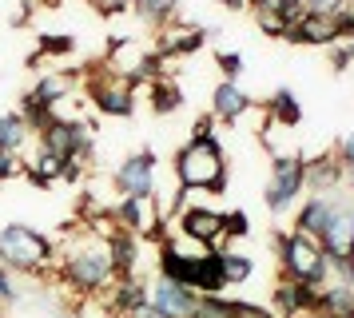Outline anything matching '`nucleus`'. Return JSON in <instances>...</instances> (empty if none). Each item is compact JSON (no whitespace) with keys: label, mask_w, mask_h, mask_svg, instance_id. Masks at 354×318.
<instances>
[{"label":"nucleus","mask_w":354,"mask_h":318,"mask_svg":"<svg viewBox=\"0 0 354 318\" xmlns=\"http://www.w3.org/2000/svg\"><path fill=\"white\" fill-rule=\"evenodd\" d=\"M100 4H104V0H96V8H100Z\"/></svg>","instance_id":"obj_50"},{"label":"nucleus","mask_w":354,"mask_h":318,"mask_svg":"<svg viewBox=\"0 0 354 318\" xmlns=\"http://www.w3.org/2000/svg\"><path fill=\"white\" fill-rule=\"evenodd\" d=\"M60 279H64L76 294H100V290H108V283L115 279L112 254H108V238H96V231L88 227V231L68 247L64 263H60Z\"/></svg>","instance_id":"obj_1"},{"label":"nucleus","mask_w":354,"mask_h":318,"mask_svg":"<svg viewBox=\"0 0 354 318\" xmlns=\"http://www.w3.org/2000/svg\"><path fill=\"white\" fill-rule=\"evenodd\" d=\"M64 163H68V159H60L56 151H48L44 143H36L32 156H24V175L44 191V187H52L56 179H64Z\"/></svg>","instance_id":"obj_21"},{"label":"nucleus","mask_w":354,"mask_h":318,"mask_svg":"<svg viewBox=\"0 0 354 318\" xmlns=\"http://www.w3.org/2000/svg\"><path fill=\"white\" fill-rule=\"evenodd\" d=\"M306 318H319V315H306Z\"/></svg>","instance_id":"obj_51"},{"label":"nucleus","mask_w":354,"mask_h":318,"mask_svg":"<svg viewBox=\"0 0 354 318\" xmlns=\"http://www.w3.org/2000/svg\"><path fill=\"white\" fill-rule=\"evenodd\" d=\"M287 44H310V48H330L338 44L342 36H338V20H330V16H306L299 28H287V36H283Z\"/></svg>","instance_id":"obj_20"},{"label":"nucleus","mask_w":354,"mask_h":318,"mask_svg":"<svg viewBox=\"0 0 354 318\" xmlns=\"http://www.w3.org/2000/svg\"><path fill=\"white\" fill-rule=\"evenodd\" d=\"M88 100L96 104L100 115H112V120H128L131 111H136V95H131V88L115 76L112 68H104L100 80L92 76V84H88Z\"/></svg>","instance_id":"obj_8"},{"label":"nucleus","mask_w":354,"mask_h":318,"mask_svg":"<svg viewBox=\"0 0 354 318\" xmlns=\"http://www.w3.org/2000/svg\"><path fill=\"white\" fill-rule=\"evenodd\" d=\"M330 283L354 286V254L351 259H330Z\"/></svg>","instance_id":"obj_38"},{"label":"nucleus","mask_w":354,"mask_h":318,"mask_svg":"<svg viewBox=\"0 0 354 318\" xmlns=\"http://www.w3.org/2000/svg\"><path fill=\"white\" fill-rule=\"evenodd\" d=\"M315 315H322V318H354V286L326 283L319 290V310H315Z\"/></svg>","instance_id":"obj_25"},{"label":"nucleus","mask_w":354,"mask_h":318,"mask_svg":"<svg viewBox=\"0 0 354 318\" xmlns=\"http://www.w3.org/2000/svg\"><path fill=\"white\" fill-rule=\"evenodd\" d=\"M251 95L243 92L235 80H219V88H215V95H211V115L219 120V124H239L243 115L251 111Z\"/></svg>","instance_id":"obj_14"},{"label":"nucleus","mask_w":354,"mask_h":318,"mask_svg":"<svg viewBox=\"0 0 354 318\" xmlns=\"http://www.w3.org/2000/svg\"><path fill=\"white\" fill-rule=\"evenodd\" d=\"M72 48H76V36H68V32H40V40H36L40 56H68Z\"/></svg>","instance_id":"obj_31"},{"label":"nucleus","mask_w":354,"mask_h":318,"mask_svg":"<svg viewBox=\"0 0 354 318\" xmlns=\"http://www.w3.org/2000/svg\"><path fill=\"white\" fill-rule=\"evenodd\" d=\"M207 28H199V24H167V28H160V44H156V56H160L163 64L176 60V56H192V52H199V48L207 44Z\"/></svg>","instance_id":"obj_12"},{"label":"nucleus","mask_w":354,"mask_h":318,"mask_svg":"<svg viewBox=\"0 0 354 318\" xmlns=\"http://www.w3.org/2000/svg\"><path fill=\"white\" fill-rule=\"evenodd\" d=\"M88 72H92V68H72V72H52V76H40L28 95H32L36 104H44V108L56 111V104H64L68 95H72V88H76V80L88 76Z\"/></svg>","instance_id":"obj_16"},{"label":"nucleus","mask_w":354,"mask_h":318,"mask_svg":"<svg viewBox=\"0 0 354 318\" xmlns=\"http://www.w3.org/2000/svg\"><path fill=\"white\" fill-rule=\"evenodd\" d=\"M274 254H279V267L283 279L295 283H310L315 290L330 283V259L319 243L303 231H274Z\"/></svg>","instance_id":"obj_3"},{"label":"nucleus","mask_w":354,"mask_h":318,"mask_svg":"<svg viewBox=\"0 0 354 318\" xmlns=\"http://www.w3.org/2000/svg\"><path fill=\"white\" fill-rule=\"evenodd\" d=\"M12 175H24V156L8 151V147L0 143V183H4V179H12Z\"/></svg>","instance_id":"obj_37"},{"label":"nucleus","mask_w":354,"mask_h":318,"mask_svg":"<svg viewBox=\"0 0 354 318\" xmlns=\"http://www.w3.org/2000/svg\"><path fill=\"white\" fill-rule=\"evenodd\" d=\"M271 12L287 24V28H299L306 20V0H274L271 4Z\"/></svg>","instance_id":"obj_32"},{"label":"nucleus","mask_w":354,"mask_h":318,"mask_svg":"<svg viewBox=\"0 0 354 318\" xmlns=\"http://www.w3.org/2000/svg\"><path fill=\"white\" fill-rule=\"evenodd\" d=\"M267 115L279 127H299L303 124V104H299V95L290 92V88H279L271 95V104H267Z\"/></svg>","instance_id":"obj_28"},{"label":"nucleus","mask_w":354,"mask_h":318,"mask_svg":"<svg viewBox=\"0 0 354 318\" xmlns=\"http://www.w3.org/2000/svg\"><path fill=\"white\" fill-rule=\"evenodd\" d=\"M231 318H279L271 306H259L247 299H231Z\"/></svg>","instance_id":"obj_35"},{"label":"nucleus","mask_w":354,"mask_h":318,"mask_svg":"<svg viewBox=\"0 0 354 318\" xmlns=\"http://www.w3.org/2000/svg\"><path fill=\"white\" fill-rule=\"evenodd\" d=\"M0 263L17 274H44V270L56 263V251H52V238L40 235L28 223H4L0 227Z\"/></svg>","instance_id":"obj_4"},{"label":"nucleus","mask_w":354,"mask_h":318,"mask_svg":"<svg viewBox=\"0 0 354 318\" xmlns=\"http://www.w3.org/2000/svg\"><path fill=\"white\" fill-rule=\"evenodd\" d=\"M156 163H160V156L151 147H140L136 156L120 159V167H115L120 195H128V199H156Z\"/></svg>","instance_id":"obj_7"},{"label":"nucleus","mask_w":354,"mask_h":318,"mask_svg":"<svg viewBox=\"0 0 354 318\" xmlns=\"http://www.w3.org/2000/svg\"><path fill=\"white\" fill-rule=\"evenodd\" d=\"M319 247L326 251V259H351L354 254V227H351V203L342 199L338 215L330 219V227L322 231Z\"/></svg>","instance_id":"obj_17"},{"label":"nucleus","mask_w":354,"mask_h":318,"mask_svg":"<svg viewBox=\"0 0 354 318\" xmlns=\"http://www.w3.org/2000/svg\"><path fill=\"white\" fill-rule=\"evenodd\" d=\"M36 140L44 143L48 151H56L60 159H80V163L92 156V143H96L92 140V127L84 120H64V115H56Z\"/></svg>","instance_id":"obj_6"},{"label":"nucleus","mask_w":354,"mask_h":318,"mask_svg":"<svg viewBox=\"0 0 354 318\" xmlns=\"http://www.w3.org/2000/svg\"><path fill=\"white\" fill-rule=\"evenodd\" d=\"M147 302V283H140L136 274H128V279H115V286H108V310H112L115 318L131 315L136 306H144Z\"/></svg>","instance_id":"obj_22"},{"label":"nucleus","mask_w":354,"mask_h":318,"mask_svg":"<svg viewBox=\"0 0 354 318\" xmlns=\"http://www.w3.org/2000/svg\"><path fill=\"white\" fill-rule=\"evenodd\" d=\"M338 163H342L346 171H354V131H351L342 143H338Z\"/></svg>","instance_id":"obj_42"},{"label":"nucleus","mask_w":354,"mask_h":318,"mask_svg":"<svg viewBox=\"0 0 354 318\" xmlns=\"http://www.w3.org/2000/svg\"><path fill=\"white\" fill-rule=\"evenodd\" d=\"M160 279L179 283V286H192L195 283V259H192V254H183V251H176V243H171V238L160 243Z\"/></svg>","instance_id":"obj_24"},{"label":"nucleus","mask_w":354,"mask_h":318,"mask_svg":"<svg viewBox=\"0 0 354 318\" xmlns=\"http://www.w3.org/2000/svg\"><path fill=\"white\" fill-rule=\"evenodd\" d=\"M346 56H351V60H354V44H346Z\"/></svg>","instance_id":"obj_47"},{"label":"nucleus","mask_w":354,"mask_h":318,"mask_svg":"<svg viewBox=\"0 0 354 318\" xmlns=\"http://www.w3.org/2000/svg\"><path fill=\"white\" fill-rule=\"evenodd\" d=\"M251 274H255V259H251V254L223 251V279H227V286H243Z\"/></svg>","instance_id":"obj_30"},{"label":"nucleus","mask_w":354,"mask_h":318,"mask_svg":"<svg viewBox=\"0 0 354 318\" xmlns=\"http://www.w3.org/2000/svg\"><path fill=\"white\" fill-rule=\"evenodd\" d=\"M28 140H32V131H28V124H24V115H20V111H4V115H0V143L20 156Z\"/></svg>","instance_id":"obj_29"},{"label":"nucleus","mask_w":354,"mask_h":318,"mask_svg":"<svg viewBox=\"0 0 354 318\" xmlns=\"http://www.w3.org/2000/svg\"><path fill=\"white\" fill-rule=\"evenodd\" d=\"M147 302H151L163 318H192L195 306H199V294H195L192 286L156 279V283H147Z\"/></svg>","instance_id":"obj_11"},{"label":"nucleus","mask_w":354,"mask_h":318,"mask_svg":"<svg viewBox=\"0 0 354 318\" xmlns=\"http://www.w3.org/2000/svg\"><path fill=\"white\" fill-rule=\"evenodd\" d=\"M131 8L147 28H167L179 16V0H131Z\"/></svg>","instance_id":"obj_26"},{"label":"nucleus","mask_w":354,"mask_h":318,"mask_svg":"<svg viewBox=\"0 0 354 318\" xmlns=\"http://www.w3.org/2000/svg\"><path fill=\"white\" fill-rule=\"evenodd\" d=\"M303 171H306L303 156H295V151H274L271 179H267V191H263V203H267V211H271L274 219H283L290 207L299 203V195L306 191Z\"/></svg>","instance_id":"obj_5"},{"label":"nucleus","mask_w":354,"mask_h":318,"mask_svg":"<svg viewBox=\"0 0 354 318\" xmlns=\"http://www.w3.org/2000/svg\"><path fill=\"white\" fill-rule=\"evenodd\" d=\"M346 179V167L338 163V156H319V159H306V171H303V183L310 195H330L338 191V183Z\"/></svg>","instance_id":"obj_19"},{"label":"nucleus","mask_w":354,"mask_h":318,"mask_svg":"<svg viewBox=\"0 0 354 318\" xmlns=\"http://www.w3.org/2000/svg\"><path fill=\"white\" fill-rule=\"evenodd\" d=\"M351 227H354V203H351Z\"/></svg>","instance_id":"obj_49"},{"label":"nucleus","mask_w":354,"mask_h":318,"mask_svg":"<svg viewBox=\"0 0 354 318\" xmlns=\"http://www.w3.org/2000/svg\"><path fill=\"white\" fill-rule=\"evenodd\" d=\"M219 4H223V8H231V12H243V8H247L251 0H219Z\"/></svg>","instance_id":"obj_45"},{"label":"nucleus","mask_w":354,"mask_h":318,"mask_svg":"<svg viewBox=\"0 0 354 318\" xmlns=\"http://www.w3.org/2000/svg\"><path fill=\"white\" fill-rule=\"evenodd\" d=\"M330 64H335V72H346V64H351V56H346V48H335V56H330Z\"/></svg>","instance_id":"obj_44"},{"label":"nucleus","mask_w":354,"mask_h":318,"mask_svg":"<svg viewBox=\"0 0 354 318\" xmlns=\"http://www.w3.org/2000/svg\"><path fill=\"white\" fill-rule=\"evenodd\" d=\"M346 16H354V0H342V8H338V20H346Z\"/></svg>","instance_id":"obj_46"},{"label":"nucleus","mask_w":354,"mask_h":318,"mask_svg":"<svg viewBox=\"0 0 354 318\" xmlns=\"http://www.w3.org/2000/svg\"><path fill=\"white\" fill-rule=\"evenodd\" d=\"M124 318H163V315L151 306V302H144V306H136V310H131V315H124Z\"/></svg>","instance_id":"obj_43"},{"label":"nucleus","mask_w":354,"mask_h":318,"mask_svg":"<svg viewBox=\"0 0 354 318\" xmlns=\"http://www.w3.org/2000/svg\"><path fill=\"white\" fill-rule=\"evenodd\" d=\"M338 8H342V0H306V16H330V20H338Z\"/></svg>","instance_id":"obj_40"},{"label":"nucleus","mask_w":354,"mask_h":318,"mask_svg":"<svg viewBox=\"0 0 354 318\" xmlns=\"http://www.w3.org/2000/svg\"><path fill=\"white\" fill-rule=\"evenodd\" d=\"M346 179H351V187H354V171H346Z\"/></svg>","instance_id":"obj_48"},{"label":"nucleus","mask_w":354,"mask_h":318,"mask_svg":"<svg viewBox=\"0 0 354 318\" xmlns=\"http://www.w3.org/2000/svg\"><path fill=\"white\" fill-rule=\"evenodd\" d=\"M160 215L163 211H160L156 199H128V195H124V199L115 203V211H112L115 227H124V231H131V235H140V238H144V231L160 219Z\"/></svg>","instance_id":"obj_15"},{"label":"nucleus","mask_w":354,"mask_h":318,"mask_svg":"<svg viewBox=\"0 0 354 318\" xmlns=\"http://www.w3.org/2000/svg\"><path fill=\"white\" fill-rule=\"evenodd\" d=\"M247 235H251V219H247V211H239V207L227 211L223 215V243L227 238H247Z\"/></svg>","instance_id":"obj_34"},{"label":"nucleus","mask_w":354,"mask_h":318,"mask_svg":"<svg viewBox=\"0 0 354 318\" xmlns=\"http://www.w3.org/2000/svg\"><path fill=\"white\" fill-rule=\"evenodd\" d=\"M338 207H342L338 195H310V199L299 207V215H295V231H303V235H310L315 243H319L322 231H326L330 219L338 215Z\"/></svg>","instance_id":"obj_13"},{"label":"nucleus","mask_w":354,"mask_h":318,"mask_svg":"<svg viewBox=\"0 0 354 318\" xmlns=\"http://www.w3.org/2000/svg\"><path fill=\"white\" fill-rule=\"evenodd\" d=\"M207 135H215V115H199L195 120V127H192V140H207Z\"/></svg>","instance_id":"obj_41"},{"label":"nucleus","mask_w":354,"mask_h":318,"mask_svg":"<svg viewBox=\"0 0 354 318\" xmlns=\"http://www.w3.org/2000/svg\"><path fill=\"white\" fill-rule=\"evenodd\" d=\"M140 243H144V238L124 231V227H112V231H108V254H112L115 279L136 274V267H140Z\"/></svg>","instance_id":"obj_18"},{"label":"nucleus","mask_w":354,"mask_h":318,"mask_svg":"<svg viewBox=\"0 0 354 318\" xmlns=\"http://www.w3.org/2000/svg\"><path fill=\"white\" fill-rule=\"evenodd\" d=\"M223 251H207V254H199L195 259V283L192 290L195 294H223Z\"/></svg>","instance_id":"obj_23"},{"label":"nucleus","mask_w":354,"mask_h":318,"mask_svg":"<svg viewBox=\"0 0 354 318\" xmlns=\"http://www.w3.org/2000/svg\"><path fill=\"white\" fill-rule=\"evenodd\" d=\"M60 318H72V315H60Z\"/></svg>","instance_id":"obj_52"},{"label":"nucleus","mask_w":354,"mask_h":318,"mask_svg":"<svg viewBox=\"0 0 354 318\" xmlns=\"http://www.w3.org/2000/svg\"><path fill=\"white\" fill-rule=\"evenodd\" d=\"M255 24H259V32L271 36V40H283V36H287V24H283L271 8H267V12H255Z\"/></svg>","instance_id":"obj_36"},{"label":"nucleus","mask_w":354,"mask_h":318,"mask_svg":"<svg viewBox=\"0 0 354 318\" xmlns=\"http://www.w3.org/2000/svg\"><path fill=\"white\" fill-rule=\"evenodd\" d=\"M147 104H151V111H156V115H171V111L183 108V92H179L176 80L160 76L156 84H147Z\"/></svg>","instance_id":"obj_27"},{"label":"nucleus","mask_w":354,"mask_h":318,"mask_svg":"<svg viewBox=\"0 0 354 318\" xmlns=\"http://www.w3.org/2000/svg\"><path fill=\"white\" fill-rule=\"evenodd\" d=\"M176 231L183 238H192V243H199V247H219L223 243V211H211V207H183L176 215Z\"/></svg>","instance_id":"obj_9"},{"label":"nucleus","mask_w":354,"mask_h":318,"mask_svg":"<svg viewBox=\"0 0 354 318\" xmlns=\"http://www.w3.org/2000/svg\"><path fill=\"white\" fill-rule=\"evenodd\" d=\"M192 318H231V299H223V294H199V306H195Z\"/></svg>","instance_id":"obj_33"},{"label":"nucleus","mask_w":354,"mask_h":318,"mask_svg":"<svg viewBox=\"0 0 354 318\" xmlns=\"http://www.w3.org/2000/svg\"><path fill=\"white\" fill-rule=\"evenodd\" d=\"M176 179L187 191H207V195H223L227 191V156L223 143L207 135V140H187L176 156Z\"/></svg>","instance_id":"obj_2"},{"label":"nucleus","mask_w":354,"mask_h":318,"mask_svg":"<svg viewBox=\"0 0 354 318\" xmlns=\"http://www.w3.org/2000/svg\"><path fill=\"white\" fill-rule=\"evenodd\" d=\"M271 310L279 318H306L319 310V290L310 283H295V279H279L271 290Z\"/></svg>","instance_id":"obj_10"},{"label":"nucleus","mask_w":354,"mask_h":318,"mask_svg":"<svg viewBox=\"0 0 354 318\" xmlns=\"http://www.w3.org/2000/svg\"><path fill=\"white\" fill-rule=\"evenodd\" d=\"M215 64H219L223 80H239V72H243V56H239V52H219Z\"/></svg>","instance_id":"obj_39"}]
</instances>
